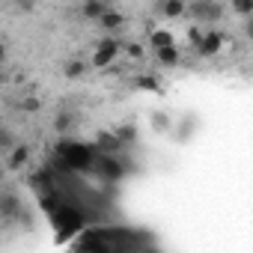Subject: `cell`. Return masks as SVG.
I'll list each match as a JSON object with an SVG mask.
<instances>
[{
    "label": "cell",
    "mask_w": 253,
    "mask_h": 253,
    "mask_svg": "<svg viewBox=\"0 0 253 253\" xmlns=\"http://www.w3.org/2000/svg\"><path fill=\"white\" fill-rule=\"evenodd\" d=\"M95 146L92 143H78V140H60L57 146V161L63 170H86L95 161Z\"/></svg>",
    "instance_id": "obj_1"
},
{
    "label": "cell",
    "mask_w": 253,
    "mask_h": 253,
    "mask_svg": "<svg viewBox=\"0 0 253 253\" xmlns=\"http://www.w3.org/2000/svg\"><path fill=\"white\" fill-rule=\"evenodd\" d=\"M116 54H119V42L110 36V39H101L95 48H92V57H89V66H95V69H107L113 60H116Z\"/></svg>",
    "instance_id": "obj_2"
},
{
    "label": "cell",
    "mask_w": 253,
    "mask_h": 253,
    "mask_svg": "<svg viewBox=\"0 0 253 253\" xmlns=\"http://www.w3.org/2000/svg\"><path fill=\"white\" fill-rule=\"evenodd\" d=\"M92 167H95L98 176H104V179H110V182H119V179L125 176V167H122L119 155H95Z\"/></svg>",
    "instance_id": "obj_3"
},
{
    "label": "cell",
    "mask_w": 253,
    "mask_h": 253,
    "mask_svg": "<svg viewBox=\"0 0 253 253\" xmlns=\"http://www.w3.org/2000/svg\"><path fill=\"white\" fill-rule=\"evenodd\" d=\"M188 15L197 18V24H214L220 15H223V6L220 3H211V0H200V3H188Z\"/></svg>",
    "instance_id": "obj_4"
},
{
    "label": "cell",
    "mask_w": 253,
    "mask_h": 253,
    "mask_svg": "<svg viewBox=\"0 0 253 253\" xmlns=\"http://www.w3.org/2000/svg\"><path fill=\"white\" fill-rule=\"evenodd\" d=\"M223 42H226V36L220 30H203V36L197 39V54L200 57H214L223 48Z\"/></svg>",
    "instance_id": "obj_5"
},
{
    "label": "cell",
    "mask_w": 253,
    "mask_h": 253,
    "mask_svg": "<svg viewBox=\"0 0 253 253\" xmlns=\"http://www.w3.org/2000/svg\"><path fill=\"white\" fill-rule=\"evenodd\" d=\"M21 214V200L15 197V191H0V217H18Z\"/></svg>",
    "instance_id": "obj_6"
},
{
    "label": "cell",
    "mask_w": 253,
    "mask_h": 253,
    "mask_svg": "<svg viewBox=\"0 0 253 253\" xmlns=\"http://www.w3.org/2000/svg\"><path fill=\"white\" fill-rule=\"evenodd\" d=\"M155 12H161L164 18H182V15H188V3L185 0H167V3L155 6Z\"/></svg>",
    "instance_id": "obj_7"
},
{
    "label": "cell",
    "mask_w": 253,
    "mask_h": 253,
    "mask_svg": "<svg viewBox=\"0 0 253 253\" xmlns=\"http://www.w3.org/2000/svg\"><path fill=\"white\" fill-rule=\"evenodd\" d=\"M27 161H30V146H24V143H15V149L9 152V161H6V167H9V170H21V167H27Z\"/></svg>",
    "instance_id": "obj_8"
},
{
    "label": "cell",
    "mask_w": 253,
    "mask_h": 253,
    "mask_svg": "<svg viewBox=\"0 0 253 253\" xmlns=\"http://www.w3.org/2000/svg\"><path fill=\"white\" fill-rule=\"evenodd\" d=\"M149 45H152L155 51H161V48H173V45H176V36H173L170 30L158 27V30H152V33H149Z\"/></svg>",
    "instance_id": "obj_9"
},
{
    "label": "cell",
    "mask_w": 253,
    "mask_h": 253,
    "mask_svg": "<svg viewBox=\"0 0 253 253\" xmlns=\"http://www.w3.org/2000/svg\"><path fill=\"white\" fill-rule=\"evenodd\" d=\"M155 57H158V63L164 66V69H173V66H179L182 63V51L173 45V48H161V51H155Z\"/></svg>",
    "instance_id": "obj_10"
},
{
    "label": "cell",
    "mask_w": 253,
    "mask_h": 253,
    "mask_svg": "<svg viewBox=\"0 0 253 253\" xmlns=\"http://www.w3.org/2000/svg\"><path fill=\"white\" fill-rule=\"evenodd\" d=\"M110 9V3H98V0H86V3L81 6V12H84V18H89V21H101V15Z\"/></svg>",
    "instance_id": "obj_11"
},
{
    "label": "cell",
    "mask_w": 253,
    "mask_h": 253,
    "mask_svg": "<svg viewBox=\"0 0 253 253\" xmlns=\"http://www.w3.org/2000/svg\"><path fill=\"white\" fill-rule=\"evenodd\" d=\"M122 24H125V18H122V12H116L113 6H110V9L101 15V21H98V27H104V30H119Z\"/></svg>",
    "instance_id": "obj_12"
},
{
    "label": "cell",
    "mask_w": 253,
    "mask_h": 253,
    "mask_svg": "<svg viewBox=\"0 0 253 253\" xmlns=\"http://www.w3.org/2000/svg\"><path fill=\"white\" fill-rule=\"evenodd\" d=\"M86 69H89V63H86V60H69V63L63 66V75H66L69 81H75V78L86 75Z\"/></svg>",
    "instance_id": "obj_13"
},
{
    "label": "cell",
    "mask_w": 253,
    "mask_h": 253,
    "mask_svg": "<svg viewBox=\"0 0 253 253\" xmlns=\"http://www.w3.org/2000/svg\"><path fill=\"white\" fill-rule=\"evenodd\" d=\"M113 137H116L122 146H128V143L137 140V128H134V125H119V128L113 131Z\"/></svg>",
    "instance_id": "obj_14"
},
{
    "label": "cell",
    "mask_w": 253,
    "mask_h": 253,
    "mask_svg": "<svg viewBox=\"0 0 253 253\" xmlns=\"http://www.w3.org/2000/svg\"><path fill=\"white\" fill-rule=\"evenodd\" d=\"M134 86H137V89H152V92H161V84H158V78H152V75H140V78H134Z\"/></svg>",
    "instance_id": "obj_15"
},
{
    "label": "cell",
    "mask_w": 253,
    "mask_h": 253,
    "mask_svg": "<svg viewBox=\"0 0 253 253\" xmlns=\"http://www.w3.org/2000/svg\"><path fill=\"white\" fill-rule=\"evenodd\" d=\"M15 143H18V140H15V134L6 128V125H0V152H6V149L12 152V149H15Z\"/></svg>",
    "instance_id": "obj_16"
},
{
    "label": "cell",
    "mask_w": 253,
    "mask_h": 253,
    "mask_svg": "<svg viewBox=\"0 0 253 253\" xmlns=\"http://www.w3.org/2000/svg\"><path fill=\"white\" fill-rule=\"evenodd\" d=\"M152 128H155V131H167V128H170V116H167V113H155V116H152Z\"/></svg>",
    "instance_id": "obj_17"
},
{
    "label": "cell",
    "mask_w": 253,
    "mask_h": 253,
    "mask_svg": "<svg viewBox=\"0 0 253 253\" xmlns=\"http://www.w3.org/2000/svg\"><path fill=\"white\" fill-rule=\"evenodd\" d=\"M69 125H72V116H57V122H54V128H57V131H66Z\"/></svg>",
    "instance_id": "obj_18"
},
{
    "label": "cell",
    "mask_w": 253,
    "mask_h": 253,
    "mask_svg": "<svg viewBox=\"0 0 253 253\" xmlns=\"http://www.w3.org/2000/svg\"><path fill=\"white\" fill-rule=\"evenodd\" d=\"M232 9L241 15H253V3H232Z\"/></svg>",
    "instance_id": "obj_19"
},
{
    "label": "cell",
    "mask_w": 253,
    "mask_h": 253,
    "mask_svg": "<svg viewBox=\"0 0 253 253\" xmlns=\"http://www.w3.org/2000/svg\"><path fill=\"white\" fill-rule=\"evenodd\" d=\"M128 57H134V60H140V57H143V45H137V42H131V45H128Z\"/></svg>",
    "instance_id": "obj_20"
},
{
    "label": "cell",
    "mask_w": 253,
    "mask_h": 253,
    "mask_svg": "<svg viewBox=\"0 0 253 253\" xmlns=\"http://www.w3.org/2000/svg\"><path fill=\"white\" fill-rule=\"evenodd\" d=\"M21 107H24V110H39V101H36V98H27Z\"/></svg>",
    "instance_id": "obj_21"
},
{
    "label": "cell",
    "mask_w": 253,
    "mask_h": 253,
    "mask_svg": "<svg viewBox=\"0 0 253 253\" xmlns=\"http://www.w3.org/2000/svg\"><path fill=\"white\" fill-rule=\"evenodd\" d=\"M3 60H6V45L0 42V63H3Z\"/></svg>",
    "instance_id": "obj_22"
},
{
    "label": "cell",
    "mask_w": 253,
    "mask_h": 253,
    "mask_svg": "<svg viewBox=\"0 0 253 253\" xmlns=\"http://www.w3.org/2000/svg\"><path fill=\"white\" fill-rule=\"evenodd\" d=\"M0 179H3V167H0Z\"/></svg>",
    "instance_id": "obj_23"
}]
</instances>
